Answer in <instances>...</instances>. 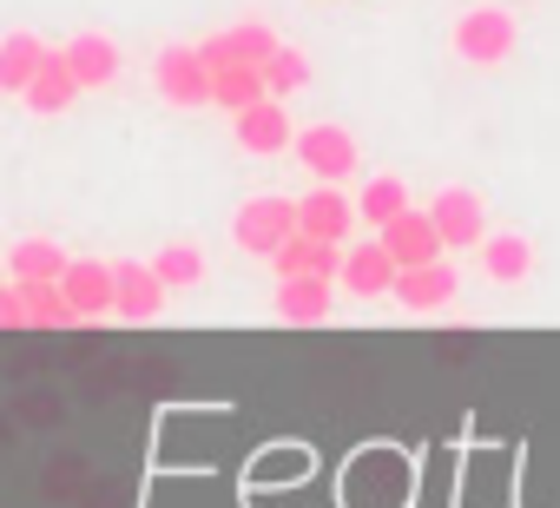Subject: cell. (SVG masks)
<instances>
[{
	"mask_svg": "<svg viewBox=\"0 0 560 508\" xmlns=\"http://www.w3.org/2000/svg\"><path fill=\"white\" fill-rule=\"evenodd\" d=\"M231 238H237L244 258H264V265H270V251L284 244V238H298V198H284V192L244 198L237 218H231Z\"/></svg>",
	"mask_w": 560,
	"mask_h": 508,
	"instance_id": "obj_1",
	"label": "cell"
},
{
	"mask_svg": "<svg viewBox=\"0 0 560 508\" xmlns=\"http://www.w3.org/2000/svg\"><path fill=\"white\" fill-rule=\"evenodd\" d=\"M270 311H277V324H330V311H337V278H277Z\"/></svg>",
	"mask_w": 560,
	"mask_h": 508,
	"instance_id": "obj_14",
	"label": "cell"
},
{
	"mask_svg": "<svg viewBox=\"0 0 560 508\" xmlns=\"http://www.w3.org/2000/svg\"><path fill=\"white\" fill-rule=\"evenodd\" d=\"M21 304H27V324H34V331H67V324H80L60 285H21Z\"/></svg>",
	"mask_w": 560,
	"mask_h": 508,
	"instance_id": "obj_25",
	"label": "cell"
},
{
	"mask_svg": "<svg viewBox=\"0 0 560 508\" xmlns=\"http://www.w3.org/2000/svg\"><path fill=\"white\" fill-rule=\"evenodd\" d=\"M231 139H237L244 152L270 159V152H284V146H291L298 132H291V113H284V100H257V106L231 113Z\"/></svg>",
	"mask_w": 560,
	"mask_h": 508,
	"instance_id": "obj_13",
	"label": "cell"
},
{
	"mask_svg": "<svg viewBox=\"0 0 560 508\" xmlns=\"http://www.w3.org/2000/svg\"><path fill=\"white\" fill-rule=\"evenodd\" d=\"M60 291H67V304H73L80 324L113 318V265H106V258H73V265L60 272Z\"/></svg>",
	"mask_w": 560,
	"mask_h": 508,
	"instance_id": "obj_15",
	"label": "cell"
},
{
	"mask_svg": "<svg viewBox=\"0 0 560 508\" xmlns=\"http://www.w3.org/2000/svg\"><path fill=\"white\" fill-rule=\"evenodd\" d=\"M165 285H159V272L152 265H139V258H119L113 265V318L119 324H152L159 311H165Z\"/></svg>",
	"mask_w": 560,
	"mask_h": 508,
	"instance_id": "obj_8",
	"label": "cell"
},
{
	"mask_svg": "<svg viewBox=\"0 0 560 508\" xmlns=\"http://www.w3.org/2000/svg\"><path fill=\"white\" fill-rule=\"evenodd\" d=\"M291 146H298V165H304L317 185H350L357 165H363L357 132H350V126H330V119H324V126H304Z\"/></svg>",
	"mask_w": 560,
	"mask_h": 508,
	"instance_id": "obj_3",
	"label": "cell"
},
{
	"mask_svg": "<svg viewBox=\"0 0 560 508\" xmlns=\"http://www.w3.org/2000/svg\"><path fill=\"white\" fill-rule=\"evenodd\" d=\"M257 100H270L257 67H224V73H211V106H218V113H244V106H257Z\"/></svg>",
	"mask_w": 560,
	"mask_h": 508,
	"instance_id": "obj_24",
	"label": "cell"
},
{
	"mask_svg": "<svg viewBox=\"0 0 560 508\" xmlns=\"http://www.w3.org/2000/svg\"><path fill=\"white\" fill-rule=\"evenodd\" d=\"M481 272L494 285H527L534 278V244L521 231H488L481 238Z\"/></svg>",
	"mask_w": 560,
	"mask_h": 508,
	"instance_id": "obj_20",
	"label": "cell"
},
{
	"mask_svg": "<svg viewBox=\"0 0 560 508\" xmlns=\"http://www.w3.org/2000/svg\"><path fill=\"white\" fill-rule=\"evenodd\" d=\"M21 100H27V113H34V119H60V113H73L80 80H73V67H67V54H60V47H47L40 73H34V86H27Z\"/></svg>",
	"mask_w": 560,
	"mask_h": 508,
	"instance_id": "obj_16",
	"label": "cell"
},
{
	"mask_svg": "<svg viewBox=\"0 0 560 508\" xmlns=\"http://www.w3.org/2000/svg\"><path fill=\"white\" fill-rule=\"evenodd\" d=\"M429 218L442 231V251H481V238H488V205L468 185H442L429 198Z\"/></svg>",
	"mask_w": 560,
	"mask_h": 508,
	"instance_id": "obj_5",
	"label": "cell"
},
{
	"mask_svg": "<svg viewBox=\"0 0 560 508\" xmlns=\"http://www.w3.org/2000/svg\"><path fill=\"white\" fill-rule=\"evenodd\" d=\"M145 265L159 272V285H165V291H198V285H205V272H211V265H205V251H198V244H185V238L159 244Z\"/></svg>",
	"mask_w": 560,
	"mask_h": 508,
	"instance_id": "obj_21",
	"label": "cell"
},
{
	"mask_svg": "<svg viewBox=\"0 0 560 508\" xmlns=\"http://www.w3.org/2000/svg\"><path fill=\"white\" fill-rule=\"evenodd\" d=\"M0 285H8V258H0Z\"/></svg>",
	"mask_w": 560,
	"mask_h": 508,
	"instance_id": "obj_27",
	"label": "cell"
},
{
	"mask_svg": "<svg viewBox=\"0 0 560 508\" xmlns=\"http://www.w3.org/2000/svg\"><path fill=\"white\" fill-rule=\"evenodd\" d=\"M277 47H284V41H277L264 21H237V27L205 34V41H198V60H205L211 73H224V67H264Z\"/></svg>",
	"mask_w": 560,
	"mask_h": 508,
	"instance_id": "obj_6",
	"label": "cell"
},
{
	"mask_svg": "<svg viewBox=\"0 0 560 508\" xmlns=\"http://www.w3.org/2000/svg\"><path fill=\"white\" fill-rule=\"evenodd\" d=\"M60 54H67L73 80H80V93H106V86L126 73V54H119V41H113V34H93V27H86V34H73Z\"/></svg>",
	"mask_w": 560,
	"mask_h": 508,
	"instance_id": "obj_10",
	"label": "cell"
},
{
	"mask_svg": "<svg viewBox=\"0 0 560 508\" xmlns=\"http://www.w3.org/2000/svg\"><path fill=\"white\" fill-rule=\"evenodd\" d=\"M27 324V304H21V285L8 278V285H0V331H21Z\"/></svg>",
	"mask_w": 560,
	"mask_h": 508,
	"instance_id": "obj_26",
	"label": "cell"
},
{
	"mask_svg": "<svg viewBox=\"0 0 560 508\" xmlns=\"http://www.w3.org/2000/svg\"><path fill=\"white\" fill-rule=\"evenodd\" d=\"M257 73H264V93H270V100H298V93L311 86V54H304V47H277Z\"/></svg>",
	"mask_w": 560,
	"mask_h": 508,
	"instance_id": "obj_23",
	"label": "cell"
},
{
	"mask_svg": "<svg viewBox=\"0 0 560 508\" xmlns=\"http://www.w3.org/2000/svg\"><path fill=\"white\" fill-rule=\"evenodd\" d=\"M337 285L350 291V298H389V285H396V258L383 251V238H357V244H343V272H337Z\"/></svg>",
	"mask_w": 560,
	"mask_h": 508,
	"instance_id": "obj_9",
	"label": "cell"
},
{
	"mask_svg": "<svg viewBox=\"0 0 560 508\" xmlns=\"http://www.w3.org/2000/svg\"><path fill=\"white\" fill-rule=\"evenodd\" d=\"M40 60H47V41H40V34H27V27L0 34V93H8V100H21V93L34 86Z\"/></svg>",
	"mask_w": 560,
	"mask_h": 508,
	"instance_id": "obj_19",
	"label": "cell"
},
{
	"mask_svg": "<svg viewBox=\"0 0 560 508\" xmlns=\"http://www.w3.org/2000/svg\"><path fill=\"white\" fill-rule=\"evenodd\" d=\"M152 86H159V100L165 106H178V113H198V106H211V67L198 60V41L185 47H159V60H152Z\"/></svg>",
	"mask_w": 560,
	"mask_h": 508,
	"instance_id": "obj_4",
	"label": "cell"
},
{
	"mask_svg": "<svg viewBox=\"0 0 560 508\" xmlns=\"http://www.w3.org/2000/svg\"><path fill=\"white\" fill-rule=\"evenodd\" d=\"M455 291H462V272L455 265H416V272H396V285H389V298L402 304V311H416V318H429V311H448L455 304Z\"/></svg>",
	"mask_w": 560,
	"mask_h": 508,
	"instance_id": "obj_11",
	"label": "cell"
},
{
	"mask_svg": "<svg viewBox=\"0 0 560 508\" xmlns=\"http://www.w3.org/2000/svg\"><path fill=\"white\" fill-rule=\"evenodd\" d=\"M376 238H383V251L396 258V272H416V265H435V258H442V231H435L429 205H409V211L389 218Z\"/></svg>",
	"mask_w": 560,
	"mask_h": 508,
	"instance_id": "obj_7",
	"label": "cell"
},
{
	"mask_svg": "<svg viewBox=\"0 0 560 508\" xmlns=\"http://www.w3.org/2000/svg\"><path fill=\"white\" fill-rule=\"evenodd\" d=\"M514 47H521V27H514V14L508 8H468L462 21H455V60H468V67H508L514 60Z\"/></svg>",
	"mask_w": 560,
	"mask_h": 508,
	"instance_id": "obj_2",
	"label": "cell"
},
{
	"mask_svg": "<svg viewBox=\"0 0 560 508\" xmlns=\"http://www.w3.org/2000/svg\"><path fill=\"white\" fill-rule=\"evenodd\" d=\"M73 265V251L60 238H21L8 251V278L14 285H60V272Z\"/></svg>",
	"mask_w": 560,
	"mask_h": 508,
	"instance_id": "obj_18",
	"label": "cell"
},
{
	"mask_svg": "<svg viewBox=\"0 0 560 508\" xmlns=\"http://www.w3.org/2000/svg\"><path fill=\"white\" fill-rule=\"evenodd\" d=\"M270 272L277 278H337L343 272V244H324V238H284L270 251Z\"/></svg>",
	"mask_w": 560,
	"mask_h": 508,
	"instance_id": "obj_17",
	"label": "cell"
},
{
	"mask_svg": "<svg viewBox=\"0 0 560 508\" xmlns=\"http://www.w3.org/2000/svg\"><path fill=\"white\" fill-rule=\"evenodd\" d=\"M350 224H357V205L343 185H317L298 198V231L304 238H324V244H350Z\"/></svg>",
	"mask_w": 560,
	"mask_h": 508,
	"instance_id": "obj_12",
	"label": "cell"
},
{
	"mask_svg": "<svg viewBox=\"0 0 560 508\" xmlns=\"http://www.w3.org/2000/svg\"><path fill=\"white\" fill-rule=\"evenodd\" d=\"M402 211H409V185H402V178L376 172V178H363V185H357V218H363V224H376V231H383V224H389V218H402Z\"/></svg>",
	"mask_w": 560,
	"mask_h": 508,
	"instance_id": "obj_22",
	"label": "cell"
}]
</instances>
